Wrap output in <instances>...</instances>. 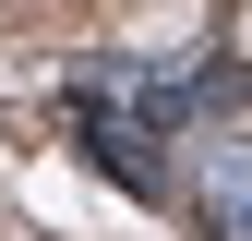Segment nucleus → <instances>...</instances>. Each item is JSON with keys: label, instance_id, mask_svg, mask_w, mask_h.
<instances>
[{"label": "nucleus", "instance_id": "obj_1", "mask_svg": "<svg viewBox=\"0 0 252 241\" xmlns=\"http://www.w3.org/2000/svg\"><path fill=\"white\" fill-rule=\"evenodd\" d=\"M180 193H192L204 241H252V133H204L192 169H180Z\"/></svg>", "mask_w": 252, "mask_h": 241}]
</instances>
